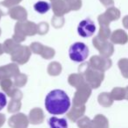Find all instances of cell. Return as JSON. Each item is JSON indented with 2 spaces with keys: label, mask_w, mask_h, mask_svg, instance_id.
Returning a JSON list of instances; mask_svg holds the SVG:
<instances>
[{
  "label": "cell",
  "mask_w": 128,
  "mask_h": 128,
  "mask_svg": "<svg viewBox=\"0 0 128 128\" xmlns=\"http://www.w3.org/2000/svg\"><path fill=\"white\" fill-rule=\"evenodd\" d=\"M90 128H109L108 118L102 114H98L91 120Z\"/></svg>",
  "instance_id": "13"
},
{
  "label": "cell",
  "mask_w": 128,
  "mask_h": 128,
  "mask_svg": "<svg viewBox=\"0 0 128 128\" xmlns=\"http://www.w3.org/2000/svg\"><path fill=\"white\" fill-rule=\"evenodd\" d=\"M84 113H85V105L80 106V107L74 106L73 105L72 109L68 112L67 117H68V118H70V120H71L72 122H76V121H78L79 119L84 115Z\"/></svg>",
  "instance_id": "12"
},
{
  "label": "cell",
  "mask_w": 128,
  "mask_h": 128,
  "mask_svg": "<svg viewBox=\"0 0 128 128\" xmlns=\"http://www.w3.org/2000/svg\"><path fill=\"white\" fill-rule=\"evenodd\" d=\"M89 64L90 66L94 70L104 72L105 70H109L112 67V60L107 57L95 55V56L91 57Z\"/></svg>",
  "instance_id": "7"
},
{
  "label": "cell",
  "mask_w": 128,
  "mask_h": 128,
  "mask_svg": "<svg viewBox=\"0 0 128 128\" xmlns=\"http://www.w3.org/2000/svg\"><path fill=\"white\" fill-rule=\"evenodd\" d=\"M79 35L84 38H89L92 36L96 32V26L95 23L90 18L82 20L79 23L78 28H77Z\"/></svg>",
  "instance_id": "8"
},
{
  "label": "cell",
  "mask_w": 128,
  "mask_h": 128,
  "mask_svg": "<svg viewBox=\"0 0 128 128\" xmlns=\"http://www.w3.org/2000/svg\"><path fill=\"white\" fill-rule=\"evenodd\" d=\"M21 0H9V1H4V2H3L2 4H4V6H7L8 7H10L11 6H12V4H18V2H20Z\"/></svg>",
  "instance_id": "26"
},
{
  "label": "cell",
  "mask_w": 128,
  "mask_h": 128,
  "mask_svg": "<svg viewBox=\"0 0 128 128\" xmlns=\"http://www.w3.org/2000/svg\"><path fill=\"white\" fill-rule=\"evenodd\" d=\"M50 4L48 3L45 2V1H39L34 6V8L37 12L40 13V14H44L48 10L50 9Z\"/></svg>",
  "instance_id": "19"
},
{
  "label": "cell",
  "mask_w": 128,
  "mask_h": 128,
  "mask_svg": "<svg viewBox=\"0 0 128 128\" xmlns=\"http://www.w3.org/2000/svg\"><path fill=\"white\" fill-rule=\"evenodd\" d=\"M50 128H68V122L65 118H59L56 117H52L48 120Z\"/></svg>",
  "instance_id": "16"
},
{
  "label": "cell",
  "mask_w": 128,
  "mask_h": 128,
  "mask_svg": "<svg viewBox=\"0 0 128 128\" xmlns=\"http://www.w3.org/2000/svg\"><path fill=\"white\" fill-rule=\"evenodd\" d=\"M6 104H7L6 96L4 94V93L0 92V110H3V109L6 106Z\"/></svg>",
  "instance_id": "24"
},
{
  "label": "cell",
  "mask_w": 128,
  "mask_h": 128,
  "mask_svg": "<svg viewBox=\"0 0 128 128\" xmlns=\"http://www.w3.org/2000/svg\"><path fill=\"white\" fill-rule=\"evenodd\" d=\"M110 96L116 101H121L123 99H126V88L116 87L110 92Z\"/></svg>",
  "instance_id": "18"
},
{
  "label": "cell",
  "mask_w": 128,
  "mask_h": 128,
  "mask_svg": "<svg viewBox=\"0 0 128 128\" xmlns=\"http://www.w3.org/2000/svg\"><path fill=\"white\" fill-rule=\"evenodd\" d=\"M100 2L104 6H106V7H108V6H112L114 4L113 0H100Z\"/></svg>",
  "instance_id": "27"
},
{
  "label": "cell",
  "mask_w": 128,
  "mask_h": 128,
  "mask_svg": "<svg viewBox=\"0 0 128 128\" xmlns=\"http://www.w3.org/2000/svg\"><path fill=\"white\" fill-rule=\"evenodd\" d=\"M84 76L85 78V82L91 88L96 89L101 85V82L104 78V74L99 70H94L90 66V64H87V68H85Z\"/></svg>",
  "instance_id": "3"
},
{
  "label": "cell",
  "mask_w": 128,
  "mask_h": 128,
  "mask_svg": "<svg viewBox=\"0 0 128 128\" xmlns=\"http://www.w3.org/2000/svg\"><path fill=\"white\" fill-rule=\"evenodd\" d=\"M119 18H120V11L118 8L112 6V7L108 8L104 14L98 17V22H99L100 26H109L110 22L118 20Z\"/></svg>",
  "instance_id": "6"
},
{
  "label": "cell",
  "mask_w": 128,
  "mask_h": 128,
  "mask_svg": "<svg viewBox=\"0 0 128 128\" xmlns=\"http://www.w3.org/2000/svg\"><path fill=\"white\" fill-rule=\"evenodd\" d=\"M98 101L101 106L108 108V107L112 106L114 100H113V98H112V96H110V93L103 92L98 96Z\"/></svg>",
  "instance_id": "15"
},
{
  "label": "cell",
  "mask_w": 128,
  "mask_h": 128,
  "mask_svg": "<svg viewBox=\"0 0 128 128\" xmlns=\"http://www.w3.org/2000/svg\"><path fill=\"white\" fill-rule=\"evenodd\" d=\"M91 120L88 117H82L77 121V126L79 128H90Z\"/></svg>",
  "instance_id": "23"
},
{
  "label": "cell",
  "mask_w": 128,
  "mask_h": 128,
  "mask_svg": "<svg viewBox=\"0 0 128 128\" xmlns=\"http://www.w3.org/2000/svg\"><path fill=\"white\" fill-rule=\"evenodd\" d=\"M18 66L15 64H10L7 66H4L0 68V79L4 77H9L10 76H15L18 73Z\"/></svg>",
  "instance_id": "14"
},
{
  "label": "cell",
  "mask_w": 128,
  "mask_h": 128,
  "mask_svg": "<svg viewBox=\"0 0 128 128\" xmlns=\"http://www.w3.org/2000/svg\"><path fill=\"white\" fill-rule=\"evenodd\" d=\"M110 41L114 44L124 45L128 42V34L122 29L115 30L110 35Z\"/></svg>",
  "instance_id": "10"
},
{
  "label": "cell",
  "mask_w": 128,
  "mask_h": 128,
  "mask_svg": "<svg viewBox=\"0 0 128 128\" xmlns=\"http://www.w3.org/2000/svg\"><path fill=\"white\" fill-rule=\"evenodd\" d=\"M65 2L68 4H70V3L73 4L74 10H78L81 7V0H66Z\"/></svg>",
  "instance_id": "25"
},
{
  "label": "cell",
  "mask_w": 128,
  "mask_h": 128,
  "mask_svg": "<svg viewBox=\"0 0 128 128\" xmlns=\"http://www.w3.org/2000/svg\"><path fill=\"white\" fill-rule=\"evenodd\" d=\"M110 35H112V32H110L109 26H100V31H99V34H98V37L103 40H107L110 37Z\"/></svg>",
  "instance_id": "22"
},
{
  "label": "cell",
  "mask_w": 128,
  "mask_h": 128,
  "mask_svg": "<svg viewBox=\"0 0 128 128\" xmlns=\"http://www.w3.org/2000/svg\"><path fill=\"white\" fill-rule=\"evenodd\" d=\"M70 58L73 62H82L87 59L89 55V48L84 43L76 42L71 45L68 51Z\"/></svg>",
  "instance_id": "2"
},
{
  "label": "cell",
  "mask_w": 128,
  "mask_h": 128,
  "mask_svg": "<svg viewBox=\"0 0 128 128\" xmlns=\"http://www.w3.org/2000/svg\"><path fill=\"white\" fill-rule=\"evenodd\" d=\"M90 95L91 87L87 82H84L80 87L77 88V91L75 93V96L73 98V105L77 107L84 106L90 96Z\"/></svg>",
  "instance_id": "4"
},
{
  "label": "cell",
  "mask_w": 128,
  "mask_h": 128,
  "mask_svg": "<svg viewBox=\"0 0 128 128\" xmlns=\"http://www.w3.org/2000/svg\"><path fill=\"white\" fill-rule=\"evenodd\" d=\"M93 45L100 52L102 56L109 58L110 55L113 54L114 53L113 44L109 42L107 40H103L98 37V36H96V37H95L93 39Z\"/></svg>",
  "instance_id": "5"
},
{
  "label": "cell",
  "mask_w": 128,
  "mask_h": 128,
  "mask_svg": "<svg viewBox=\"0 0 128 128\" xmlns=\"http://www.w3.org/2000/svg\"><path fill=\"white\" fill-rule=\"evenodd\" d=\"M122 23H123V26H124V28L128 29V15H126V16H124V18H123Z\"/></svg>",
  "instance_id": "28"
},
{
  "label": "cell",
  "mask_w": 128,
  "mask_h": 128,
  "mask_svg": "<svg viewBox=\"0 0 128 128\" xmlns=\"http://www.w3.org/2000/svg\"><path fill=\"white\" fill-rule=\"evenodd\" d=\"M70 99L65 91L62 90H51L46 96L45 107L50 114L62 115L66 113L70 108Z\"/></svg>",
  "instance_id": "1"
},
{
  "label": "cell",
  "mask_w": 128,
  "mask_h": 128,
  "mask_svg": "<svg viewBox=\"0 0 128 128\" xmlns=\"http://www.w3.org/2000/svg\"><path fill=\"white\" fill-rule=\"evenodd\" d=\"M29 123V118L24 113L15 114L8 120V124L11 128H27Z\"/></svg>",
  "instance_id": "9"
},
{
  "label": "cell",
  "mask_w": 128,
  "mask_h": 128,
  "mask_svg": "<svg viewBox=\"0 0 128 128\" xmlns=\"http://www.w3.org/2000/svg\"><path fill=\"white\" fill-rule=\"evenodd\" d=\"M6 116L4 115L3 113H0V128L4 126V122H6Z\"/></svg>",
  "instance_id": "29"
},
{
  "label": "cell",
  "mask_w": 128,
  "mask_h": 128,
  "mask_svg": "<svg viewBox=\"0 0 128 128\" xmlns=\"http://www.w3.org/2000/svg\"><path fill=\"white\" fill-rule=\"evenodd\" d=\"M21 108V102L18 99H12L11 102L8 104V112L14 113L18 112Z\"/></svg>",
  "instance_id": "21"
},
{
  "label": "cell",
  "mask_w": 128,
  "mask_h": 128,
  "mask_svg": "<svg viewBox=\"0 0 128 128\" xmlns=\"http://www.w3.org/2000/svg\"><path fill=\"white\" fill-rule=\"evenodd\" d=\"M66 6H68V4H66L65 1L57 0L56 2H54L53 4L54 12L55 14H57V15H62L68 11V9H66Z\"/></svg>",
  "instance_id": "17"
},
{
  "label": "cell",
  "mask_w": 128,
  "mask_h": 128,
  "mask_svg": "<svg viewBox=\"0 0 128 128\" xmlns=\"http://www.w3.org/2000/svg\"><path fill=\"white\" fill-rule=\"evenodd\" d=\"M120 72L122 76L124 78H128V59L127 58H122L118 62Z\"/></svg>",
  "instance_id": "20"
},
{
  "label": "cell",
  "mask_w": 128,
  "mask_h": 128,
  "mask_svg": "<svg viewBox=\"0 0 128 128\" xmlns=\"http://www.w3.org/2000/svg\"><path fill=\"white\" fill-rule=\"evenodd\" d=\"M126 99L128 100V86L126 88Z\"/></svg>",
  "instance_id": "30"
},
{
  "label": "cell",
  "mask_w": 128,
  "mask_h": 128,
  "mask_svg": "<svg viewBox=\"0 0 128 128\" xmlns=\"http://www.w3.org/2000/svg\"><path fill=\"white\" fill-rule=\"evenodd\" d=\"M29 122L32 124H40L44 121L45 115L40 108H34L29 113Z\"/></svg>",
  "instance_id": "11"
}]
</instances>
